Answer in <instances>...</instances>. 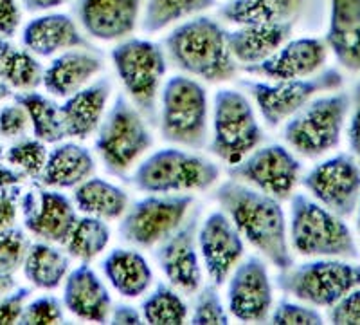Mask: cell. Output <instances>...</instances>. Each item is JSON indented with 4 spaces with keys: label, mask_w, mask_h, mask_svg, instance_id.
Returning a JSON list of instances; mask_svg holds the SVG:
<instances>
[{
    "label": "cell",
    "mask_w": 360,
    "mask_h": 325,
    "mask_svg": "<svg viewBox=\"0 0 360 325\" xmlns=\"http://www.w3.org/2000/svg\"><path fill=\"white\" fill-rule=\"evenodd\" d=\"M193 202L184 194H150L128 206L119 224L121 239L141 247L157 246L184 223Z\"/></svg>",
    "instance_id": "cell-12"
},
{
    "label": "cell",
    "mask_w": 360,
    "mask_h": 325,
    "mask_svg": "<svg viewBox=\"0 0 360 325\" xmlns=\"http://www.w3.org/2000/svg\"><path fill=\"white\" fill-rule=\"evenodd\" d=\"M197 243L209 278L220 288L245 253L243 235L224 210L213 211L198 226Z\"/></svg>",
    "instance_id": "cell-17"
},
{
    "label": "cell",
    "mask_w": 360,
    "mask_h": 325,
    "mask_svg": "<svg viewBox=\"0 0 360 325\" xmlns=\"http://www.w3.org/2000/svg\"><path fill=\"white\" fill-rule=\"evenodd\" d=\"M144 324L179 325L188 320L189 309L172 284L160 282L141 304Z\"/></svg>",
    "instance_id": "cell-35"
},
{
    "label": "cell",
    "mask_w": 360,
    "mask_h": 325,
    "mask_svg": "<svg viewBox=\"0 0 360 325\" xmlns=\"http://www.w3.org/2000/svg\"><path fill=\"white\" fill-rule=\"evenodd\" d=\"M227 307L236 320L259 324L269 320L274 307V291L269 269L259 257L238 262L227 286Z\"/></svg>",
    "instance_id": "cell-16"
},
{
    "label": "cell",
    "mask_w": 360,
    "mask_h": 325,
    "mask_svg": "<svg viewBox=\"0 0 360 325\" xmlns=\"http://www.w3.org/2000/svg\"><path fill=\"white\" fill-rule=\"evenodd\" d=\"M74 204L85 215L110 221L123 217L130 206V197L121 186L92 176L74 188Z\"/></svg>",
    "instance_id": "cell-30"
},
{
    "label": "cell",
    "mask_w": 360,
    "mask_h": 325,
    "mask_svg": "<svg viewBox=\"0 0 360 325\" xmlns=\"http://www.w3.org/2000/svg\"><path fill=\"white\" fill-rule=\"evenodd\" d=\"M63 305L69 313L85 321L105 324L110 317L112 298L107 286L103 284V280L90 268L89 262L79 264L67 275Z\"/></svg>",
    "instance_id": "cell-22"
},
{
    "label": "cell",
    "mask_w": 360,
    "mask_h": 325,
    "mask_svg": "<svg viewBox=\"0 0 360 325\" xmlns=\"http://www.w3.org/2000/svg\"><path fill=\"white\" fill-rule=\"evenodd\" d=\"M20 25V9L17 0H0V35L11 38Z\"/></svg>",
    "instance_id": "cell-45"
},
{
    "label": "cell",
    "mask_w": 360,
    "mask_h": 325,
    "mask_svg": "<svg viewBox=\"0 0 360 325\" xmlns=\"http://www.w3.org/2000/svg\"><path fill=\"white\" fill-rule=\"evenodd\" d=\"M304 0H229L218 15L234 25L295 22Z\"/></svg>",
    "instance_id": "cell-29"
},
{
    "label": "cell",
    "mask_w": 360,
    "mask_h": 325,
    "mask_svg": "<svg viewBox=\"0 0 360 325\" xmlns=\"http://www.w3.org/2000/svg\"><path fill=\"white\" fill-rule=\"evenodd\" d=\"M11 96V85L9 83H6L4 80L0 78V102L6 98H9Z\"/></svg>",
    "instance_id": "cell-52"
},
{
    "label": "cell",
    "mask_w": 360,
    "mask_h": 325,
    "mask_svg": "<svg viewBox=\"0 0 360 325\" xmlns=\"http://www.w3.org/2000/svg\"><path fill=\"white\" fill-rule=\"evenodd\" d=\"M276 286L297 300L332 307L344 295L360 286V264L346 260H314L279 271Z\"/></svg>",
    "instance_id": "cell-10"
},
{
    "label": "cell",
    "mask_w": 360,
    "mask_h": 325,
    "mask_svg": "<svg viewBox=\"0 0 360 325\" xmlns=\"http://www.w3.org/2000/svg\"><path fill=\"white\" fill-rule=\"evenodd\" d=\"M25 278L38 289L53 291L63 284L70 269V257L58 250L53 243L31 244L24 260Z\"/></svg>",
    "instance_id": "cell-31"
},
{
    "label": "cell",
    "mask_w": 360,
    "mask_h": 325,
    "mask_svg": "<svg viewBox=\"0 0 360 325\" xmlns=\"http://www.w3.org/2000/svg\"><path fill=\"white\" fill-rule=\"evenodd\" d=\"M18 188L0 190V230L11 228L17 219Z\"/></svg>",
    "instance_id": "cell-46"
},
{
    "label": "cell",
    "mask_w": 360,
    "mask_h": 325,
    "mask_svg": "<svg viewBox=\"0 0 360 325\" xmlns=\"http://www.w3.org/2000/svg\"><path fill=\"white\" fill-rule=\"evenodd\" d=\"M270 324L276 325H321L324 324V318L317 313L314 307H308L295 302L281 300L276 307H272V313L269 317Z\"/></svg>",
    "instance_id": "cell-41"
},
{
    "label": "cell",
    "mask_w": 360,
    "mask_h": 325,
    "mask_svg": "<svg viewBox=\"0 0 360 325\" xmlns=\"http://www.w3.org/2000/svg\"><path fill=\"white\" fill-rule=\"evenodd\" d=\"M207 92L204 85L188 76H173L160 92L159 120L162 140L189 149L207 145Z\"/></svg>",
    "instance_id": "cell-4"
},
{
    "label": "cell",
    "mask_w": 360,
    "mask_h": 325,
    "mask_svg": "<svg viewBox=\"0 0 360 325\" xmlns=\"http://www.w3.org/2000/svg\"><path fill=\"white\" fill-rule=\"evenodd\" d=\"M112 92V82L108 78H99L89 87H83L78 92L65 98L62 107L63 127L67 137L89 140L99 128L105 116L108 98Z\"/></svg>",
    "instance_id": "cell-24"
},
{
    "label": "cell",
    "mask_w": 360,
    "mask_h": 325,
    "mask_svg": "<svg viewBox=\"0 0 360 325\" xmlns=\"http://www.w3.org/2000/svg\"><path fill=\"white\" fill-rule=\"evenodd\" d=\"M198 221L200 208L193 211L169 237L159 244L155 260L173 288L193 295L202 286V266L198 259Z\"/></svg>",
    "instance_id": "cell-15"
},
{
    "label": "cell",
    "mask_w": 360,
    "mask_h": 325,
    "mask_svg": "<svg viewBox=\"0 0 360 325\" xmlns=\"http://www.w3.org/2000/svg\"><path fill=\"white\" fill-rule=\"evenodd\" d=\"M328 318L332 324L360 325V286L344 295L337 304L330 307Z\"/></svg>",
    "instance_id": "cell-43"
},
{
    "label": "cell",
    "mask_w": 360,
    "mask_h": 325,
    "mask_svg": "<svg viewBox=\"0 0 360 325\" xmlns=\"http://www.w3.org/2000/svg\"><path fill=\"white\" fill-rule=\"evenodd\" d=\"M94 172L96 161L89 149L79 143H62L47 156L40 181L47 188H76Z\"/></svg>",
    "instance_id": "cell-27"
},
{
    "label": "cell",
    "mask_w": 360,
    "mask_h": 325,
    "mask_svg": "<svg viewBox=\"0 0 360 325\" xmlns=\"http://www.w3.org/2000/svg\"><path fill=\"white\" fill-rule=\"evenodd\" d=\"M15 102L22 103L31 118L34 137L44 143H60L67 137L65 127H63L62 107L47 96L33 91H20L13 96Z\"/></svg>",
    "instance_id": "cell-33"
},
{
    "label": "cell",
    "mask_w": 360,
    "mask_h": 325,
    "mask_svg": "<svg viewBox=\"0 0 360 325\" xmlns=\"http://www.w3.org/2000/svg\"><path fill=\"white\" fill-rule=\"evenodd\" d=\"M348 141L352 152L360 159V80L355 87V92H353V112L352 120H349Z\"/></svg>",
    "instance_id": "cell-47"
},
{
    "label": "cell",
    "mask_w": 360,
    "mask_h": 325,
    "mask_svg": "<svg viewBox=\"0 0 360 325\" xmlns=\"http://www.w3.org/2000/svg\"><path fill=\"white\" fill-rule=\"evenodd\" d=\"M220 166L207 157L180 149H162L144 159L130 183L144 194H179L207 190L218 181Z\"/></svg>",
    "instance_id": "cell-6"
},
{
    "label": "cell",
    "mask_w": 360,
    "mask_h": 325,
    "mask_svg": "<svg viewBox=\"0 0 360 325\" xmlns=\"http://www.w3.org/2000/svg\"><path fill=\"white\" fill-rule=\"evenodd\" d=\"M217 0H146L143 17L144 33H159L175 22L191 18L214 6Z\"/></svg>",
    "instance_id": "cell-36"
},
{
    "label": "cell",
    "mask_w": 360,
    "mask_h": 325,
    "mask_svg": "<svg viewBox=\"0 0 360 325\" xmlns=\"http://www.w3.org/2000/svg\"><path fill=\"white\" fill-rule=\"evenodd\" d=\"M166 53L176 69L209 83L229 82L238 62L227 46V31L209 17L189 18L168 35Z\"/></svg>",
    "instance_id": "cell-2"
},
{
    "label": "cell",
    "mask_w": 360,
    "mask_h": 325,
    "mask_svg": "<svg viewBox=\"0 0 360 325\" xmlns=\"http://www.w3.org/2000/svg\"><path fill=\"white\" fill-rule=\"evenodd\" d=\"M303 163L283 145L270 143L254 149L240 163L227 168L233 179L258 188L279 201H287L294 194L301 179Z\"/></svg>",
    "instance_id": "cell-13"
},
{
    "label": "cell",
    "mask_w": 360,
    "mask_h": 325,
    "mask_svg": "<svg viewBox=\"0 0 360 325\" xmlns=\"http://www.w3.org/2000/svg\"><path fill=\"white\" fill-rule=\"evenodd\" d=\"M108 243H110V228L105 223V219L85 215L78 217L63 246L67 255L72 259L92 262L107 250Z\"/></svg>",
    "instance_id": "cell-34"
},
{
    "label": "cell",
    "mask_w": 360,
    "mask_h": 325,
    "mask_svg": "<svg viewBox=\"0 0 360 325\" xmlns=\"http://www.w3.org/2000/svg\"><path fill=\"white\" fill-rule=\"evenodd\" d=\"M240 85L247 89V92L254 98L266 127L278 128L317 94L340 89L344 85V76L337 69L330 67L311 78L307 76V78L279 80L272 83L245 80Z\"/></svg>",
    "instance_id": "cell-11"
},
{
    "label": "cell",
    "mask_w": 360,
    "mask_h": 325,
    "mask_svg": "<svg viewBox=\"0 0 360 325\" xmlns=\"http://www.w3.org/2000/svg\"><path fill=\"white\" fill-rule=\"evenodd\" d=\"M328 49L348 70H360V0H330Z\"/></svg>",
    "instance_id": "cell-26"
},
{
    "label": "cell",
    "mask_w": 360,
    "mask_h": 325,
    "mask_svg": "<svg viewBox=\"0 0 360 325\" xmlns=\"http://www.w3.org/2000/svg\"><path fill=\"white\" fill-rule=\"evenodd\" d=\"M349 109L352 98L348 92L311 99L290 120L285 121L283 137L299 156L310 159L324 156L340 143Z\"/></svg>",
    "instance_id": "cell-7"
},
{
    "label": "cell",
    "mask_w": 360,
    "mask_h": 325,
    "mask_svg": "<svg viewBox=\"0 0 360 325\" xmlns=\"http://www.w3.org/2000/svg\"><path fill=\"white\" fill-rule=\"evenodd\" d=\"M356 230H359V235H360V199H359V204H356Z\"/></svg>",
    "instance_id": "cell-53"
},
{
    "label": "cell",
    "mask_w": 360,
    "mask_h": 325,
    "mask_svg": "<svg viewBox=\"0 0 360 325\" xmlns=\"http://www.w3.org/2000/svg\"><path fill=\"white\" fill-rule=\"evenodd\" d=\"M22 44L34 56L49 58L69 49H90V42L79 33L72 17L65 13H47L33 18L22 31Z\"/></svg>",
    "instance_id": "cell-21"
},
{
    "label": "cell",
    "mask_w": 360,
    "mask_h": 325,
    "mask_svg": "<svg viewBox=\"0 0 360 325\" xmlns=\"http://www.w3.org/2000/svg\"><path fill=\"white\" fill-rule=\"evenodd\" d=\"M108 320H110V324H117V325L144 324L143 314H141V309L134 307V305H130V304H117L115 307H112Z\"/></svg>",
    "instance_id": "cell-48"
},
{
    "label": "cell",
    "mask_w": 360,
    "mask_h": 325,
    "mask_svg": "<svg viewBox=\"0 0 360 325\" xmlns=\"http://www.w3.org/2000/svg\"><path fill=\"white\" fill-rule=\"evenodd\" d=\"M213 197L236 224L243 239L265 255L276 269L285 271L294 266L287 219L279 199L238 179H229L218 186Z\"/></svg>",
    "instance_id": "cell-1"
},
{
    "label": "cell",
    "mask_w": 360,
    "mask_h": 325,
    "mask_svg": "<svg viewBox=\"0 0 360 325\" xmlns=\"http://www.w3.org/2000/svg\"><path fill=\"white\" fill-rule=\"evenodd\" d=\"M328 58L326 42L321 38H297L283 44L274 54L254 66H243L249 75L262 76L270 82L307 78L315 75Z\"/></svg>",
    "instance_id": "cell-19"
},
{
    "label": "cell",
    "mask_w": 360,
    "mask_h": 325,
    "mask_svg": "<svg viewBox=\"0 0 360 325\" xmlns=\"http://www.w3.org/2000/svg\"><path fill=\"white\" fill-rule=\"evenodd\" d=\"M22 215L27 231L40 240L65 244L78 221L76 204L60 192L33 188L22 197Z\"/></svg>",
    "instance_id": "cell-18"
},
{
    "label": "cell",
    "mask_w": 360,
    "mask_h": 325,
    "mask_svg": "<svg viewBox=\"0 0 360 325\" xmlns=\"http://www.w3.org/2000/svg\"><path fill=\"white\" fill-rule=\"evenodd\" d=\"M0 78L17 91H34L44 80V67L27 49H18L0 35Z\"/></svg>",
    "instance_id": "cell-32"
},
{
    "label": "cell",
    "mask_w": 360,
    "mask_h": 325,
    "mask_svg": "<svg viewBox=\"0 0 360 325\" xmlns=\"http://www.w3.org/2000/svg\"><path fill=\"white\" fill-rule=\"evenodd\" d=\"M112 288L124 298H139L152 288L153 271L148 260L134 250L115 247L101 264Z\"/></svg>",
    "instance_id": "cell-28"
},
{
    "label": "cell",
    "mask_w": 360,
    "mask_h": 325,
    "mask_svg": "<svg viewBox=\"0 0 360 325\" xmlns=\"http://www.w3.org/2000/svg\"><path fill=\"white\" fill-rule=\"evenodd\" d=\"M263 141V128L249 99L234 89H220L213 102L211 154L227 165H236Z\"/></svg>",
    "instance_id": "cell-9"
},
{
    "label": "cell",
    "mask_w": 360,
    "mask_h": 325,
    "mask_svg": "<svg viewBox=\"0 0 360 325\" xmlns=\"http://www.w3.org/2000/svg\"><path fill=\"white\" fill-rule=\"evenodd\" d=\"M31 127V118L22 103L15 102L0 109V136L6 140L24 137Z\"/></svg>",
    "instance_id": "cell-42"
},
{
    "label": "cell",
    "mask_w": 360,
    "mask_h": 325,
    "mask_svg": "<svg viewBox=\"0 0 360 325\" xmlns=\"http://www.w3.org/2000/svg\"><path fill=\"white\" fill-rule=\"evenodd\" d=\"M24 173L18 172L17 168H13L11 165L6 166L0 163V190L18 188L24 181Z\"/></svg>",
    "instance_id": "cell-49"
},
{
    "label": "cell",
    "mask_w": 360,
    "mask_h": 325,
    "mask_svg": "<svg viewBox=\"0 0 360 325\" xmlns=\"http://www.w3.org/2000/svg\"><path fill=\"white\" fill-rule=\"evenodd\" d=\"M290 243L299 255L359 259L352 230L335 215L307 194L290 197Z\"/></svg>",
    "instance_id": "cell-3"
},
{
    "label": "cell",
    "mask_w": 360,
    "mask_h": 325,
    "mask_svg": "<svg viewBox=\"0 0 360 325\" xmlns=\"http://www.w3.org/2000/svg\"><path fill=\"white\" fill-rule=\"evenodd\" d=\"M141 4L143 0H78L74 13L89 37L115 42L134 33Z\"/></svg>",
    "instance_id": "cell-20"
},
{
    "label": "cell",
    "mask_w": 360,
    "mask_h": 325,
    "mask_svg": "<svg viewBox=\"0 0 360 325\" xmlns=\"http://www.w3.org/2000/svg\"><path fill=\"white\" fill-rule=\"evenodd\" d=\"M29 297H31L29 288H20L15 293L11 291L9 295L0 297V325L18 324Z\"/></svg>",
    "instance_id": "cell-44"
},
{
    "label": "cell",
    "mask_w": 360,
    "mask_h": 325,
    "mask_svg": "<svg viewBox=\"0 0 360 325\" xmlns=\"http://www.w3.org/2000/svg\"><path fill=\"white\" fill-rule=\"evenodd\" d=\"M47 156H49V152L45 149L44 141H40L38 137H34V140L22 137L20 141L9 147L6 159L13 168H17L25 177H40Z\"/></svg>",
    "instance_id": "cell-37"
},
{
    "label": "cell",
    "mask_w": 360,
    "mask_h": 325,
    "mask_svg": "<svg viewBox=\"0 0 360 325\" xmlns=\"http://www.w3.org/2000/svg\"><path fill=\"white\" fill-rule=\"evenodd\" d=\"M105 67L103 56L92 49H69L63 51L44 69L41 85L49 94L56 98H69L78 92L90 80L99 75Z\"/></svg>",
    "instance_id": "cell-23"
},
{
    "label": "cell",
    "mask_w": 360,
    "mask_h": 325,
    "mask_svg": "<svg viewBox=\"0 0 360 325\" xmlns=\"http://www.w3.org/2000/svg\"><path fill=\"white\" fill-rule=\"evenodd\" d=\"M191 324L197 325H227L229 324V314L225 311L224 302L218 293V286L213 282L198 293L197 302H195V311L191 314Z\"/></svg>",
    "instance_id": "cell-39"
},
{
    "label": "cell",
    "mask_w": 360,
    "mask_h": 325,
    "mask_svg": "<svg viewBox=\"0 0 360 325\" xmlns=\"http://www.w3.org/2000/svg\"><path fill=\"white\" fill-rule=\"evenodd\" d=\"M303 186L319 204L348 219L360 199V166L352 154H337L315 165L303 177Z\"/></svg>",
    "instance_id": "cell-14"
},
{
    "label": "cell",
    "mask_w": 360,
    "mask_h": 325,
    "mask_svg": "<svg viewBox=\"0 0 360 325\" xmlns=\"http://www.w3.org/2000/svg\"><path fill=\"white\" fill-rule=\"evenodd\" d=\"M152 132L139 109L128 102L127 96H115L114 105L107 118H103L96 137V152L105 168L123 179L137 159L152 149Z\"/></svg>",
    "instance_id": "cell-8"
},
{
    "label": "cell",
    "mask_w": 360,
    "mask_h": 325,
    "mask_svg": "<svg viewBox=\"0 0 360 325\" xmlns=\"http://www.w3.org/2000/svg\"><path fill=\"white\" fill-rule=\"evenodd\" d=\"M17 289V280L11 273H0V297L9 295L11 291Z\"/></svg>",
    "instance_id": "cell-51"
},
{
    "label": "cell",
    "mask_w": 360,
    "mask_h": 325,
    "mask_svg": "<svg viewBox=\"0 0 360 325\" xmlns=\"http://www.w3.org/2000/svg\"><path fill=\"white\" fill-rule=\"evenodd\" d=\"M69 0H22V6L27 13H44L63 6Z\"/></svg>",
    "instance_id": "cell-50"
},
{
    "label": "cell",
    "mask_w": 360,
    "mask_h": 325,
    "mask_svg": "<svg viewBox=\"0 0 360 325\" xmlns=\"http://www.w3.org/2000/svg\"><path fill=\"white\" fill-rule=\"evenodd\" d=\"M292 31L294 22L238 25L234 31H227V46L236 62L242 66H254L274 54L283 44H287Z\"/></svg>",
    "instance_id": "cell-25"
},
{
    "label": "cell",
    "mask_w": 360,
    "mask_h": 325,
    "mask_svg": "<svg viewBox=\"0 0 360 325\" xmlns=\"http://www.w3.org/2000/svg\"><path fill=\"white\" fill-rule=\"evenodd\" d=\"M29 240L18 228L0 230V273H15L24 266L29 251Z\"/></svg>",
    "instance_id": "cell-38"
},
{
    "label": "cell",
    "mask_w": 360,
    "mask_h": 325,
    "mask_svg": "<svg viewBox=\"0 0 360 325\" xmlns=\"http://www.w3.org/2000/svg\"><path fill=\"white\" fill-rule=\"evenodd\" d=\"M63 304L56 297H40L25 304L18 324L24 325H56L63 324Z\"/></svg>",
    "instance_id": "cell-40"
},
{
    "label": "cell",
    "mask_w": 360,
    "mask_h": 325,
    "mask_svg": "<svg viewBox=\"0 0 360 325\" xmlns=\"http://www.w3.org/2000/svg\"><path fill=\"white\" fill-rule=\"evenodd\" d=\"M112 62L131 103L139 109L148 123L159 120L160 83L166 75V54L155 42L130 38L112 49Z\"/></svg>",
    "instance_id": "cell-5"
}]
</instances>
